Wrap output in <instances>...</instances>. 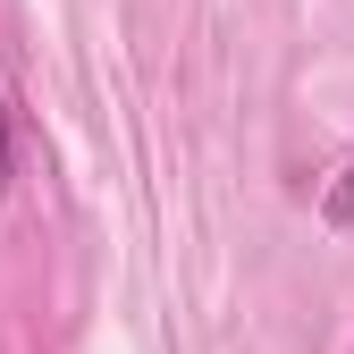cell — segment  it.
<instances>
[{
  "mask_svg": "<svg viewBox=\"0 0 354 354\" xmlns=\"http://www.w3.org/2000/svg\"><path fill=\"white\" fill-rule=\"evenodd\" d=\"M321 219H329V228H354V160L329 177V194H321Z\"/></svg>",
  "mask_w": 354,
  "mask_h": 354,
  "instance_id": "6da1fadb",
  "label": "cell"
},
{
  "mask_svg": "<svg viewBox=\"0 0 354 354\" xmlns=\"http://www.w3.org/2000/svg\"><path fill=\"white\" fill-rule=\"evenodd\" d=\"M9 169H17V136H9V102H0V194H9Z\"/></svg>",
  "mask_w": 354,
  "mask_h": 354,
  "instance_id": "7a4b0ae2",
  "label": "cell"
}]
</instances>
